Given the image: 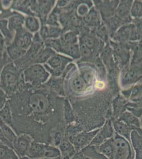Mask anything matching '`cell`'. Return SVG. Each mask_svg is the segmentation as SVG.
I'll use <instances>...</instances> for the list:
<instances>
[{
    "instance_id": "cell-1",
    "label": "cell",
    "mask_w": 142,
    "mask_h": 159,
    "mask_svg": "<svg viewBox=\"0 0 142 159\" xmlns=\"http://www.w3.org/2000/svg\"><path fill=\"white\" fill-rule=\"evenodd\" d=\"M20 70L15 63L9 62L2 68L0 74V87L6 92L15 90L20 79Z\"/></svg>"
},
{
    "instance_id": "cell-2",
    "label": "cell",
    "mask_w": 142,
    "mask_h": 159,
    "mask_svg": "<svg viewBox=\"0 0 142 159\" xmlns=\"http://www.w3.org/2000/svg\"><path fill=\"white\" fill-rule=\"evenodd\" d=\"M24 81L34 87H39L46 83L50 73L44 66L39 64H33L26 67L23 72Z\"/></svg>"
},
{
    "instance_id": "cell-3",
    "label": "cell",
    "mask_w": 142,
    "mask_h": 159,
    "mask_svg": "<svg viewBox=\"0 0 142 159\" xmlns=\"http://www.w3.org/2000/svg\"><path fill=\"white\" fill-rule=\"evenodd\" d=\"M109 43L112 50L113 58L117 67L122 69L130 65L131 51L128 43H119L110 39Z\"/></svg>"
},
{
    "instance_id": "cell-4",
    "label": "cell",
    "mask_w": 142,
    "mask_h": 159,
    "mask_svg": "<svg viewBox=\"0 0 142 159\" xmlns=\"http://www.w3.org/2000/svg\"><path fill=\"white\" fill-rule=\"evenodd\" d=\"M142 81V64H130L121 69V85L126 89Z\"/></svg>"
},
{
    "instance_id": "cell-5",
    "label": "cell",
    "mask_w": 142,
    "mask_h": 159,
    "mask_svg": "<svg viewBox=\"0 0 142 159\" xmlns=\"http://www.w3.org/2000/svg\"><path fill=\"white\" fill-rule=\"evenodd\" d=\"M112 40L119 43L139 42L136 25L134 23H130L121 26L112 37Z\"/></svg>"
},
{
    "instance_id": "cell-6",
    "label": "cell",
    "mask_w": 142,
    "mask_h": 159,
    "mask_svg": "<svg viewBox=\"0 0 142 159\" xmlns=\"http://www.w3.org/2000/svg\"><path fill=\"white\" fill-rule=\"evenodd\" d=\"M72 61L71 58L56 54L49 59L44 67L50 74L56 78L63 74L67 65Z\"/></svg>"
},
{
    "instance_id": "cell-7",
    "label": "cell",
    "mask_w": 142,
    "mask_h": 159,
    "mask_svg": "<svg viewBox=\"0 0 142 159\" xmlns=\"http://www.w3.org/2000/svg\"><path fill=\"white\" fill-rule=\"evenodd\" d=\"M79 36V42L84 43L97 55L104 47V43L100 41L88 28H83L81 33H80Z\"/></svg>"
},
{
    "instance_id": "cell-8",
    "label": "cell",
    "mask_w": 142,
    "mask_h": 159,
    "mask_svg": "<svg viewBox=\"0 0 142 159\" xmlns=\"http://www.w3.org/2000/svg\"><path fill=\"white\" fill-rule=\"evenodd\" d=\"M116 146L114 159H134L131 143L116 133L113 136Z\"/></svg>"
},
{
    "instance_id": "cell-9",
    "label": "cell",
    "mask_w": 142,
    "mask_h": 159,
    "mask_svg": "<svg viewBox=\"0 0 142 159\" xmlns=\"http://www.w3.org/2000/svg\"><path fill=\"white\" fill-rule=\"evenodd\" d=\"M100 129L91 130L89 132H81L70 138H67L70 140L77 152L80 151L85 147L90 145L95 136Z\"/></svg>"
},
{
    "instance_id": "cell-10",
    "label": "cell",
    "mask_w": 142,
    "mask_h": 159,
    "mask_svg": "<svg viewBox=\"0 0 142 159\" xmlns=\"http://www.w3.org/2000/svg\"><path fill=\"white\" fill-rule=\"evenodd\" d=\"M115 133V132L113 129L112 120L108 119L105 122L103 126L100 129L99 132L90 143V145L95 148L99 147L107 139L113 138Z\"/></svg>"
},
{
    "instance_id": "cell-11",
    "label": "cell",
    "mask_w": 142,
    "mask_h": 159,
    "mask_svg": "<svg viewBox=\"0 0 142 159\" xmlns=\"http://www.w3.org/2000/svg\"><path fill=\"white\" fill-rule=\"evenodd\" d=\"M95 9L100 14L103 20L109 18L116 15V11L119 1H94Z\"/></svg>"
},
{
    "instance_id": "cell-12",
    "label": "cell",
    "mask_w": 142,
    "mask_h": 159,
    "mask_svg": "<svg viewBox=\"0 0 142 159\" xmlns=\"http://www.w3.org/2000/svg\"><path fill=\"white\" fill-rule=\"evenodd\" d=\"M33 142L32 138L28 134L24 133L19 135L13 143V150L19 157L27 156Z\"/></svg>"
},
{
    "instance_id": "cell-13",
    "label": "cell",
    "mask_w": 142,
    "mask_h": 159,
    "mask_svg": "<svg viewBox=\"0 0 142 159\" xmlns=\"http://www.w3.org/2000/svg\"><path fill=\"white\" fill-rule=\"evenodd\" d=\"M33 35L25 28H22L16 31L12 43L22 49L28 51L32 45Z\"/></svg>"
},
{
    "instance_id": "cell-14",
    "label": "cell",
    "mask_w": 142,
    "mask_h": 159,
    "mask_svg": "<svg viewBox=\"0 0 142 159\" xmlns=\"http://www.w3.org/2000/svg\"><path fill=\"white\" fill-rule=\"evenodd\" d=\"M133 1L132 0H122L119 1L116 11V15L126 24L131 23L133 19L131 16V9Z\"/></svg>"
},
{
    "instance_id": "cell-15",
    "label": "cell",
    "mask_w": 142,
    "mask_h": 159,
    "mask_svg": "<svg viewBox=\"0 0 142 159\" xmlns=\"http://www.w3.org/2000/svg\"><path fill=\"white\" fill-rule=\"evenodd\" d=\"M29 105L34 112L43 113L48 109V101L44 95L34 94L30 97Z\"/></svg>"
},
{
    "instance_id": "cell-16",
    "label": "cell",
    "mask_w": 142,
    "mask_h": 159,
    "mask_svg": "<svg viewBox=\"0 0 142 159\" xmlns=\"http://www.w3.org/2000/svg\"><path fill=\"white\" fill-rule=\"evenodd\" d=\"M83 21L86 27L92 30L98 27L102 23L100 14L95 7L90 9L88 14L83 17Z\"/></svg>"
},
{
    "instance_id": "cell-17",
    "label": "cell",
    "mask_w": 142,
    "mask_h": 159,
    "mask_svg": "<svg viewBox=\"0 0 142 159\" xmlns=\"http://www.w3.org/2000/svg\"><path fill=\"white\" fill-rule=\"evenodd\" d=\"M112 123L116 133L125 138L131 143V132L133 130H136L139 128L130 126L118 119H113L112 120Z\"/></svg>"
},
{
    "instance_id": "cell-18",
    "label": "cell",
    "mask_w": 142,
    "mask_h": 159,
    "mask_svg": "<svg viewBox=\"0 0 142 159\" xmlns=\"http://www.w3.org/2000/svg\"><path fill=\"white\" fill-rule=\"evenodd\" d=\"M98 152L107 159H114L115 157L116 146L113 138L107 139L99 147L95 148Z\"/></svg>"
},
{
    "instance_id": "cell-19",
    "label": "cell",
    "mask_w": 142,
    "mask_h": 159,
    "mask_svg": "<svg viewBox=\"0 0 142 159\" xmlns=\"http://www.w3.org/2000/svg\"><path fill=\"white\" fill-rule=\"evenodd\" d=\"M58 148L61 152L62 159H71L77 152L67 136H64L61 143Z\"/></svg>"
},
{
    "instance_id": "cell-20",
    "label": "cell",
    "mask_w": 142,
    "mask_h": 159,
    "mask_svg": "<svg viewBox=\"0 0 142 159\" xmlns=\"http://www.w3.org/2000/svg\"><path fill=\"white\" fill-rule=\"evenodd\" d=\"M63 30L59 27L44 25L40 29V36L44 39H56L62 36Z\"/></svg>"
},
{
    "instance_id": "cell-21",
    "label": "cell",
    "mask_w": 142,
    "mask_h": 159,
    "mask_svg": "<svg viewBox=\"0 0 142 159\" xmlns=\"http://www.w3.org/2000/svg\"><path fill=\"white\" fill-rule=\"evenodd\" d=\"M70 84L71 90L76 94L82 93L87 90L88 87L80 73L74 74L71 79Z\"/></svg>"
},
{
    "instance_id": "cell-22",
    "label": "cell",
    "mask_w": 142,
    "mask_h": 159,
    "mask_svg": "<svg viewBox=\"0 0 142 159\" xmlns=\"http://www.w3.org/2000/svg\"><path fill=\"white\" fill-rule=\"evenodd\" d=\"M128 102L123 96L118 95L113 100V114L114 119H118L124 112L126 111Z\"/></svg>"
},
{
    "instance_id": "cell-23",
    "label": "cell",
    "mask_w": 142,
    "mask_h": 159,
    "mask_svg": "<svg viewBox=\"0 0 142 159\" xmlns=\"http://www.w3.org/2000/svg\"><path fill=\"white\" fill-rule=\"evenodd\" d=\"M25 18L19 13H14L8 19V28L13 33L24 27Z\"/></svg>"
},
{
    "instance_id": "cell-24",
    "label": "cell",
    "mask_w": 142,
    "mask_h": 159,
    "mask_svg": "<svg viewBox=\"0 0 142 159\" xmlns=\"http://www.w3.org/2000/svg\"><path fill=\"white\" fill-rule=\"evenodd\" d=\"M26 50L16 45L13 43L7 44L6 47V53L11 61H17L22 57L27 52Z\"/></svg>"
},
{
    "instance_id": "cell-25",
    "label": "cell",
    "mask_w": 142,
    "mask_h": 159,
    "mask_svg": "<svg viewBox=\"0 0 142 159\" xmlns=\"http://www.w3.org/2000/svg\"><path fill=\"white\" fill-rule=\"evenodd\" d=\"M58 52L66 55L70 57L71 58L74 60L81 58L79 45L77 43L66 45H63L61 44V47L59 48Z\"/></svg>"
},
{
    "instance_id": "cell-26",
    "label": "cell",
    "mask_w": 142,
    "mask_h": 159,
    "mask_svg": "<svg viewBox=\"0 0 142 159\" xmlns=\"http://www.w3.org/2000/svg\"><path fill=\"white\" fill-rule=\"evenodd\" d=\"M45 145L44 143L33 141L29 148L27 156L31 159H41Z\"/></svg>"
},
{
    "instance_id": "cell-27",
    "label": "cell",
    "mask_w": 142,
    "mask_h": 159,
    "mask_svg": "<svg viewBox=\"0 0 142 159\" xmlns=\"http://www.w3.org/2000/svg\"><path fill=\"white\" fill-rule=\"evenodd\" d=\"M55 54L56 53L55 51L50 47L47 46H46V47H43L39 51L38 54L36 55L33 64H41L46 63L48 61L51 57Z\"/></svg>"
},
{
    "instance_id": "cell-28",
    "label": "cell",
    "mask_w": 142,
    "mask_h": 159,
    "mask_svg": "<svg viewBox=\"0 0 142 159\" xmlns=\"http://www.w3.org/2000/svg\"><path fill=\"white\" fill-rule=\"evenodd\" d=\"M80 31L78 30H73L62 34L61 37L59 39L62 45H73L76 44L78 42V36Z\"/></svg>"
},
{
    "instance_id": "cell-29",
    "label": "cell",
    "mask_w": 142,
    "mask_h": 159,
    "mask_svg": "<svg viewBox=\"0 0 142 159\" xmlns=\"http://www.w3.org/2000/svg\"><path fill=\"white\" fill-rule=\"evenodd\" d=\"M118 119L130 126L141 128L140 119L128 111L124 112Z\"/></svg>"
},
{
    "instance_id": "cell-30",
    "label": "cell",
    "mask_w": 142,
    "mask_h": 159,
    "mask_svg": "<svg viewBox=\"0 0 142 159\" xmlns=\"http://www.w3.org/2000/svg\"><path fill=\"white\" fill-rule=\"evenodd\" d=\"M80 52L81 54L80 61L82 62H92L94 61L97 57V55L94 54L90 48L85 44L79 42Z\"/></svg>"
},
{
    "instance_id": "cell-31",
    "label": "cell",
    "mask_w": 142,
    "mask_h": 159,
    "mask_svg": "<svg viewBox=\"0 0 142 159\" xmlns=\"http://www.w3.org/2000/svg\"><path fill=\"white\" fill-rule=\"evenodd\" d=\"M130 93L129 100L132 102L140 103L142 102V81L130 87Z\"/></svg>"
},
{
    "instance_id": "cell-32",
    "label": "cell",
    "mask_w": 142,
    "mask_h": 159,
    "mask_svg": "<svg viewBox=\"0 0 142 159\" xmlns=\"http://www.w3.org/2000/svg\"><path fill=\"white\" fill-rule=\"evenodd\" d=\"M63 117L67 125H70L76 121V117L73 110L70 102L67 99H65L63 103Z\"/></svg>"
},
{
    "instance_id": "cell-33",
    "label": "cell",
    "mask_w": 142,
    "mask_h": 159,
    "mask_svg": "<svg viewBox=\"0 0 142 159\" xmlns=\"http://www.w3.org/2000/svg\"><path fill=\"white\" fill-rule=\"evenodd\" d=\"M92 31L100 41L106 44L109 43L110 40L109 33L106 25L103 22L100 25Z\"/></svg>"
},
{
    "instance_id": "cell-34",
    "label": "cell",
    "mask_w": 142,
    "mask_h": 159,
    "mask_svg": "<svg viewBox=\"0 0 142 159\" xmlns=\"http://www.w3.org/2000/svg\"><path fill=\"white\" fill-rule=\"evenodd\" d=\"M0 129L3 134L4 136L13 145L17 135L13 129L12 127L7 124L0 119Z\"/></svg>"
},
{
    "instance_id": "cell-35",
    "label": "cell",
    "mask_w": 142,
    "mask_h": 159,
    "mask_svg": "<svg viewBox=\"0 0 142 159\" xmlns=\"http://www.w3.org/2000/svg\"><path fill=\"white\" fill-rule=\"evenodd\" d=\"M0 31L2 33L5 42L7 44L11 43L15 37V33H13L8 28V21L7 19L0 20Z\"/></svg>"
},
{
    "instance_id": "cell-36",
    "label": "cell",
    "mask_w": 142,
    "mask_h": 159,
    "mask_svg": "<svg viewBox=\"0 0 142 159\" xmlns=\"http://www.w3.org/2000/svg\"><path fill=\"white\" fill-rule=\"evenodd\" d=\"M24 25L25 26V29L31 34L37 33L40 28L39 20L32 15H29L25 17Z\"/></svg>"
},
{
    "instance_id": "cell-37",
    "label": "cell",
    "mask_w": 142,
    "mask_h": 159,
    "mask_svg": "<svg viewBox=\"0 0 142 159\" xmlns=\"http://www.w3.org/2000/svg\"><path fill=\"white\" fill-rule=\"evenodd\" d=\"M42 158L57 159L61 158V154L58 147L51 145H45Z\"/></svg>"
},
{
    "instance_id": "cell-38",
    "label": "cell",
    "mask_w": 142,
    "mask_h": 159,
    "mask_svg": "<svg viewBox=\"0 0 142 159\" xmlns=\"http://www.w3.org/2000/svg\"><path fill=\"white\" fill-rule=\"evenodd\" d=\"M0 119L13 128V125L12 111L7 102L5 106L1 109H0Z\"/></svg>"
},
{
    "instance_id": "cell-39",
    "label": "cell",
    "mask_w": 142,
    "mask_h": 159,
    "mask_svg": "<svg viewBox=\"0 0 142 159\" xmlns=\"http://www.w3.org/2000/svg\"><path fill=\"white\" fill-rule=\"evenodd\" d=\"M19 157L13 151L0 142V159H18Z\"/></svg>"
},
{
    "instance_id": "cell-40",
    "label": "cell",
    "mask_w": 142,
    "mask_h": 159,
    "mask_svg": "<svg viewBox=\"0 0 142 159\" xmlns=\"http://www.w3.org/2000/svg\"><path fill=\"white\" fill-rule=\"evenodd\" d=\"M131 16L133 20H139L142 18V1H134L131 9Z\"/></svg>"
},
{
    "instance_id": "cell-41",
    "label": "cell",
    "mask_w": 142,
    "mask_h": 159,
    "mask_svg": "<svg viewBox=\"0 0 142 159\" xmlns=\"http://www.w3.org/2000/svg\"><path fill=\"white\" fill-rule=\"evenodd\" d=\"M81 67L80 73L89 87L92 84L94 81V70L89 67H85L82 66Z\"/></svg>"
},
{
    "instance_id": "cell-42",
    "label": "cell",
    "mask_w": 142,
    "mask_h": 159,
    "mask_svg": "<svg viewBox=\"0 0 142 159\" xmlns=\"http://www.w3.org/2000/svg\"><path fill=\"white\" fill-rule=\"evenodd\" d=\"M85 2V1L79 3V5H77V7L76 8L77 15L82 18L88 14V13L90 10L89 9L91 8L93 5L92 2L90 1H87V2Z\"/></svg>"
},
{
    "instance_id": "cell-43",
    "label": "cell",
    "mask_w": 142,
    "mask_h": 159,
    "mask_svg": "<svg viewBox=\"0 0 142 159\" xmlns=\"http://www.w3.org/2000/svg\"><path fill=\"white\" fill-rule=\"evenodd\" d=\"M95 70H97L101 80H104L106 76V69L100 57L98 56L94 61Z\"/></svg>"
},
{
    "instance_id": "cell-44",
    "label": "cell",
    "mask_w": 142,
    "mask_h": 159,
    "mask_svg": "<svg viewBox=\"0 0 142 159\" xmlns=\"http://www.w3.org/2000/svg\"><path fill=\"white\" fill-rule=\"evenodd\" d=\"M126 109L139 118L142 117V108L138 106L136 103L128 102Z\"/></svg>"
},
{
    "instance_id": "cell-45",
    "label": "cell",
    "mask_w": 142,
    "mask_h": 159,
    "mask_svg": "<svg viewBox=\"0 0 142 159\" xmlns=\"http://www.w3.org/2000/svg\"><path fill=\"white\" fill-rule=\"evenodd\" d=\"M64 138V136L62 133L61 132L57 130L54 133V137H53V143L54 146L56 147H59V145L61 143L62 141Z\"/></svg>"
},
{
    "instance_id": "cell-46",
    "label": "cell",
    "mask_w": 142,
    "mask_h": 159,
    "mask_svg": "<svg viewBox=\"0 0 142 159\" xmlns=\"http://www.w3.org/2000/svg\"><path fill=\"white\" fill-rule=\"evenodd\" d=\"M7 94L6 91L0 87V109L7 103Z\"/></svg>"
},
{
    "instance_id": "cell-47",
    "label": "cell",
    "mask_w": 142,
    "mask_h": 159,
    "mask_svg": "<svg viewBox=\"0 0 142 159\" xmlns=\"http://www.w3.org/2000/svg\"><path fill=\"white\" fill-rule=\"evenodd\" d=\"M2 7L1 3L0 2V20L4 19L5 18H9L12 15V13H11V12L9 10L4 11L2 9Z\"/></svg>"
},
{
    "instance_id": "cell-48",
    "label": "cell",
    "mask_w": 142,
    "mask_h": 159,
    "mask_svg": "<svg viewBox=\"0 0 142 159\" xmlns=\"http://www.w3.org/2000/svg\"><path fill=\"white\" fill-rule=\"evenodd\" d=\"M5 40L4 38H0V61L3 58L4 56V48H5Z\"/></svg>"
},
{
    "instance_id": "cell-49",
    "label": "cell",
    "mask_w": 142,
    "mask_h": 159,
    "mask_svg": "<svg viewBox=\"0 0 142 159\" xmlns=\"http://www.w3.org/2000/svg\"><path fill=\"white\" fill-rule=\"evenodd\" d=\"M68 1H59L57 2V5L59 7H65L68 5Z\"/></svg>"
},
{
    "instance_id": "cell-50",
    "label": "cell",
    "mask_w": 142,
    "mask_h": 159,
    "mask_svg": "<svg viewBox=\"0 0 142 159\" xmlns=\"http://www.w3.org/2000/svg\"><path fill=\"white\" fill-rule=\"evenodd\" d=\"M136 103V105L139 106V107H142V102H140V103Z\"/></svg>"
},
{
    "instance_id": "cell-51",
    "label": "cell",
    "mask_w": 142,
    "mask_h": 159,
    "mask_svg": "<svg viewBox=\"0 0 142 159\" xmlns=\"http://www.w3.org/2000/svg\"><path fill=\"white\" fill-rule=\"evenodd\" d=\"M140 126H141V128L142 129V117L140 118Z\"/></svg>"
},
{
    "instance_id": "cell-52",
    "label": "cell",
    "mask_w": 142,
    "mask_h": 159,
    "mask_svg": "<svg viewBox=\"0 0 142 159\" xmlns=\"http://www.w3.org/2000/svg\"><path fill=\"white\" fill-rule=\"evenodd\" d=\"M0 38H4L3 35H2V33H1V31H0Z\"/></svg>"
},
{
    "instance_id": "cell-53",
    "label": "cell",
    "mask_w": 142,
    "mask_h": 159,
    "mask_svg": "<svg viewBox=\"0 0 142 159\" xmlns=\"http://www.w3.org/2000/svg\"><path fill=\"white\" fill-rule=\"evenodd\" d=\"M61 159V158H57V159H48V158H41V159Z\"/></svg>"
},
{
    "instance_id": "cell-54",
    "label": "cell",
    "mask_w": 142,
    "mask_h": 159,
    "mask_svg": "<svg viewBox=\"0 0 142 159\" xmlns=\"http://www.w3.org/2000/svg\"><path fill=\"white\" fill-rule=\"evenodd\" d=\"M139 21L140 22H142V18L141 19H139Z\"/></svg>"
},
{
    "instance_id": "cell-55",
    "label": "cell",
    "mask_w": 142,
    "mask_h": 159,
    "mask_svg": "<svg viewBox=\"0 0 142 159\" xmlns=\"http://www.w3.org/2000/svg\"><path fill=\"white\" fill-rule=\"evenodd\" d=\"M140 43H142V39L140 40Z\"/></svg>"
},
{
    "instance_id": "cell-56",
    "label": "cell",
    "mask_w": 142,
    "mask_h": 159,
    "mask_svg": "<svg viewBox=\"0 0 142 159\" xmlns=\"http://www.w3.org/2000/svg\"><path fill=\"white\" fill-rule=\"evenodd\" d=\"M85 159H90V158H89V157H85Z\"/></svg>"
},
{
    "instance_id": "cell-57",
    "label": "cell",
    "mask_w": 142,
    "mask_h": 159,
    "mask_svg": "<svg viewBox=\"0 0 142 159\" xmlns=\"http://www.w3.org/2000/svg\"></svg>"
}]
</instances>
